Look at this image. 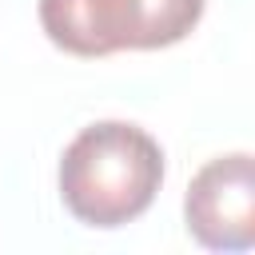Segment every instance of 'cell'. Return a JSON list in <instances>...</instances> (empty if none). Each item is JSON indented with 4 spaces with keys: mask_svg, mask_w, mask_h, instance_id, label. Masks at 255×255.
Listing matches in <instances>:
<instances>
[{
    "mask_svg": "<svg viewBox=\"0 0 255 255\" xmlns=\"http://www.w3.org/2000/svg\"><path fill=\"white\" fill-rule=\"evenodd\" d=\"M163 183L159 143L120 120L84 128L60 159L64 207L92 227H120L143 215Z\"/></svg>",
    "mask_w": 255,
    "mask_h": 255,
    "instance_id": "1",
    "label": "cell"
},
{
    "mask_svg": "<svg viewBox=\"0 0 255 255\" xmlns=\"http://www.w3.org/2000/svg\"><path fill=\"white\" fill-rule=\"evenodd\" d=\"M187 231L215 251H243L255 243V167L247 151L219 155L199 167L183 199Z\"/></svg>",
    "mask_w": 255,
    "mask_h": 255,
    "instance_id": "3",
    "label": "cell"
},
{
    "mask_svg": "<svg viewBox=\"0 0 255 255\" xmlns=\"http://www.w3.org/2000/svg\"><path fill=\"white\" fill-rule=\"evenodd\" d=\"M203 16V0H40L48 40L72 56L179 44Z\"/></svg>",
    "mask_w": 255,
    "mask_h": 255,
    "instance_id": "2",
    "label": "cell"
}]
</instances>
